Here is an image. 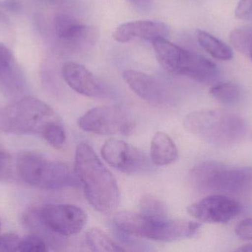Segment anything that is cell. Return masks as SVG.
<instances>
[{
  "label": "cell",
  "mask_w": 252,
  "mask_h": 252,
  "mask_svg": "<svg viewBox=\"0 0 252 252\" xmlns=\"http://www.w3.org/2000/svg\"><path fill=\"white\" fill-rule=\"evenodd\" d=\"M74 171L89 204L96 211L109 214L117 210L121 202L118 183L86 142H81L77 146Z\"/></svg>",
  "instance_id": "obj_1"
},
{
  "label": "cell",
  "mask_w": 252,
  "mask_h": 252,
  "mask_svg": "<svg viewBox=\"0 0 252 252\" xmlns=\"http://www.w3.org/2000/svg\"><path fill=\"white\" fill-rule=\"evenodd\" d=\"M13 173L12 158L10 153L0 144V181H7Z\"/></svg>",
  "instance_id": "obj_25"
},
{
  "label": "cell",
  "mask_w": 252,
  "mask_h": 252,
  "mask_svg": "<svg viewBox=\"0 0 252 252\" xmlns=\"http://www.w3.org/2000/svg\"><path fill=\"white\" fill-rule=\"evenodd\" d=\"M229 40L238 52L248 56L252 46V28L243 27L233 30L229 35Z\"/></svg>",
  "instance_id": "obj_21"
},
{
  "label": "cell",
  "mask_w": 252,
  "mask_h": 252,
  "mask_svg": "<svg viewBox=\"0 0 252 252\" xmlns=\"http://www.w3.org/2000/svg\"><path fill=\"white\" fill-rule=\"evenodd\" d=\"M41 137L53 147L61 149L66 142V133L62 121L49 125L43 132Z\"/></svg>",
  "instance_id": "obj_23"
},
{
  "label": "cell",
  "mask_w": 252,
  "mask_h": 252,
  "mask_svg": "<svg viewBox=\"0 0 252 252\" xmlns=\"http://www.w3.org/2000/svg\"><path fill=\"white\" fill-rule=\"evenodd\" d=\"M87 244L93 252H118L125 250L112 241L103 231L99 229H91L86 235Z\"/></svg>",
  "instance_id": "obj_19"
},
{
  "label": "cell",
  "mask_w": 252,
  "mask_h": 252,
  "mask_svg": "<svg viewBox=\"0 0 252 252\" xmlns=\"http://www.w3.org/2000/svg\"><path fill=\"white\" fill-rule=\"evenodd\" d=\"M196 37L200 46L215 59L229 61L233 58V52L230 47L213 34L198 30Z\"/></svg>",
  "instance_id": "obj_18"
},
{
  "label": "cell",
  "mask_w": 252,
  "mask_h": 252,
  "mask_svg": "<svg viewBox=\"0 0 252 252\" xmlns=\"http://www.w3.org/2000/svg\"><path fill=\"white\" fill-rule=\"evenodd\" d=\"M235 234L243 241L252 240V217L241 220L235 228Z\"/></svg>",
  "instance_id": "obj_27"
},
{
  "label": "cell",
  "mask_w": 252,
  "mask_h": 252,
  "mask_svg": "<svg viewBox=\"0 0 252 252\" xmlns=\"http://www.w3.org/2000/svg\"><path fill=\"white\" fill-rule=\"evenodd\" d=\"M210 93L218 102L227 105L239 102L242 94L240 86L232 82L218 83L210 88Z\"/></svg>",
  "instance_id": "obj_20"
},
{
  "label": "cell",
  "mask_w": 252,
  "mask_h": 252,
  "mask_svg": "<svg viewBox=\"0 0 252 252\" xmlns=\"http://www.w3.org/2000/svg\"><path fill=\"white\" fill-rule=\"evenodd\" d=\"M16 170L24 182L39 189L56 190L80 185L75 171L68 164L51 161L36 152L19 154Z\"/></svg>",
  "instance_id": "obj_6"
},
{
  "label": "cell",
  "mask_w": 252,
  "mask_h": 252,
  "mask_svg": "<svg viewBox=\"0 0 252 252\" xmlns=\"http://www.w3.org/2000/svg\"><path fill=\"white\" fill-rule=\"evenodd\" d=\"M123 76L132 91L143 100L160 105L173 103V92L155 77L133 70L124 71Z\"/></svg>",
  "instance_id": "obj_12"
},
{
  "label": "cell",
  "mask_w": 252,
  "mask_h": 252,
  "mask_svg": "<svg viewBox=\"0 0 252 252\" xmlns=\"http://www.w3.org/2000/svg\"><path fill=\"white\" fill-rule=\"evenodd\" d=\"M189 179L196 190L204 193H241L252 188V167L204 161L192 167Z\"/></svg>",
  "instance_id": "obj_4"
},
{
  "label": "cell",
  "mask_w": 252,
  "mask_h": 252,
  "mask_svg": "<svg viewBox=\"0 0 252 252\" xmlns=\"http://www.w3.org/2000/svg\"><path fill=\"white\" fill-rule=\"evenodd\" d=\"M235 14L240 19L252 18V0H241L235 10Z\"/></svg>",
  "instance_id": "obj_28"
},
{
  "label": "cell",
  "mask_w": 252,
  "mask_h": 252,
  "mask_svg": "<svg viewBox=\"0 0 252 252\" xmlns=\"http://www.w3.org/2000/svg\"><path fill=\"white\" fill-rule=\"evenodd\" d=\"M26 88L25 79L11 50L0 43V90L7 97H20Z\"/></svg>",
  "instance_id": "obj_14"
},
{
  "label": "cell",
  "mask_w": 252,
  "mask_h": 252,
  "mask_svg": "<svg viewBox=\"0 0 252 252\" xmlns=\"http://www.w3.org/2000/svg\"><path fill=\"white\" fill-rule=\"evenodd\" d=\"M242 210L238 201L223 194H213L189 206L188 213L202 223H226L239 216Z\"/></svg>",
  "instance_id": "obj_10"
},
{
  "label": "cell",
  "mask_w": 252,
  "mask_h": 252,
  "mask_svg": "<svg viewBox=\"0 0 252 252\" xmlns=\"http://www.w3.org/2000/svg\"><path fill=\"white\" fill-rule=\"evenodd\" d=\"M104 161L126 174H136L148 170L146 155L137 148L118 139H109L101 149Z\"/></svg>",
  "instance_id": "obj_11"
},
{
  "label": "cell",
  "mask_w": 252,
  "mask_h": 252,
  "mask_svg": "<svg viewBox=\"0 0 252 252\" xmlns=\"http://www.w3.org/2000/svg\"><path fill=\"white\" fill-rule=\"evenodd\" d=\"M114 226L121 233L155 241L172 242L192 238L201 228L200 222L151 217L131 212L116 213Z\"/></svg>",
  "instance_id": "obj_3"
},
{
  "label": "cell",
  "mask_w": 252,
  "mask_h": 252,
  "mask_svg": "<svg viewBox=\"0 0 252 252\" xmlns=\"http://www.w3.org/2000/svg\"><path fill=\"white\" fill-rule=\"evenodd\" d=\"M248 56H249V57L250 58V59H251V60L252 62V46L251 49H250V53H249Z\"/></svg>",
  "instance_id": "obj_31"
},
{
  "label": "cell",
  "mask_w": 252,
  "mask_h": 252,
  "mask_svg": "<svg viewBox=\"0 0 252 252\" xmlns=\"http://www.w3.org/2000/svg\"><path fill=\"white\" fill-rule=\"evenodd\" d=\"M158 63L167 72L185 75L198 82L210 84L219 77L216 64L207 58L185 50L167 38H158L152 41Z\"/></svg>",
  "instance_id": "obj_7"
},
{
  "label": "cell",
  "mask_w": 252,
  "mask_h": 252,
  "mask_svg": "<svg viewBox=\"0 0 252 252\" xmlns=\"http://www.w3.org/2000/svg\"><path fill=\"white\" fill-rule=\"evenodd\" d=\"M184 126L187 131L200 140L222 148L238 144L248 130L244 118L222 109L190 112L185 117Z\"/></svg>",
  "instance_id": "obj_2"
},
{
  "label": "cell",
  "mask_w": 252,
  "mask_h": 252,
  "mask_svg": "<svg viewBox=\"0 0 252 252\" xmlns=\"http://www.w3.org/2000/svg\"><path fill=\"white\" fill-rule=\"evenodd\" d=\"M54 28L58 38L72 47L90 42L93 35L90 27L66 14H59L55 18Z\"/></svg>",
  "instance_id": "obj_16"
},
{
  "label": "cell",
  "mask_w": 252,
  "mask_h": 252,
  "mask_svg": "<svg viewBox=\"0 0 252 252\" xmlns=\"http://www.w3.org/2000/svg\"><path fill=\"white\" fill-rule=\"evenodd\" d=\"M128 1L133 5L137 6V7H144V6L148 5L151 0H128Z\"/></svg>",
  "instance_id": "obj_29"
},
{
  "label": "cell",
  "mask_w": 252,
  "mask_h": 252,
  "mask_svg": "<svg viewBox=\"0 0 252 252\" xmlns=\"http://www.w3.org/2000/svg\"><path fill=\"white\" fill-rule=\"evenodd\" d=\"M169 28L158 21L138 20L126 22L116 28L113 37L118 42L125 43L136 38L153 41L158 38H167Z\"/></svg>",
  "instance_id": "obj_15"
},
{
  "label": "cell",
  "mask_w": 252,
  "mask_h": 252,
  "mask_svg": "<svg viewBox=\"0 0 252 252\" xmlns=\"http://www.w3.org/2000/svg\"><path fill=\"white\" fill-rule=\"evenodd\" d=\"M21 238L12 233L0 234V252H18Z\"/></svg>",
  "instance_id": "obj_26"
},
{
  "label": "cell",
  "mask_w": 252,
  "mask_h": 252,
  "mask_svg": "<svg viewBox=\"0 0 252 252\" xmlns=\"http://www.w3.org/2000/svg\"><path fill=\"white\" fill-rule=\"evenodd\" d=\"M0 229H1V222H0Z\"/></svg>",
  "instance_id": "obj_32"
},
{
  "label": "cell",
  "mask_w": 252,
  "mask_h": 252,
  "mask_svg": "<svg viewBox=\"0 0 252 252\" xmlns=\"http://www.w3.org/2000/svg\"><path fill=\"white\" fill-rule=\"evenodd\" d=\"M179 157L176 144L164 132L154 135L151 144V158L157 166H167L175 162Z\"/></svg>",
  "instance_id": "obj_17"
},
{
  "label": "cell",
  "mask_w": 252,
  "mask_h": 252,
  "mask_svg": "<svg viewBox=\"0 0 252 252\" xmlns=\"http://www.w3.org/2000/svg\"><path fill=\"white\" fill-rule=\"evenodd\" d=\"M78 124L84 131L100 136H127L135 125L130 114L117 106L93 108L78 119Z\"/></svg>",
  "instance_id": "obj_9"
},
{
  "label": "cell",
  "mask_w": 252,
  "mask_h": 252,
  "mask_svg": "<svg viewBox=\"0 0 252 252\" xmlns=\"http://www.w3.org/2000/svg\"><path fill=\"white\" fill-rule=\"evenodd\" d=\"M141 213L151 217H168L166 204L153 195H147L142 197L139 202Z\"/></svg>",
  "instance_id": "obj_22"
},
{
  "label": "cell",
  "mask_w": 252,
  "mask_h": 252,
  "mask_svg": "<svg viewBox=\"0 0 252 252\" xmlns=\"http://www.w3.org/2000/svg\"><path fill=\"white\" fill-rule=\"evenodd\" d=\"M87 215L82 209L71 204H50L38 210H31L24 220L34 234L72 236L80 233L87 223Z\"/></svg>",
  "instance_id": "obj_8"
},
{
  "label": "cell",
  "mask_w": 252,
  "mask_h": 252,
  "mask_svg": "<svg viewBox=\"0 0 252 252\" xmlns=\"http://www.w3.org/2000/svg\"><path fill=\"white\" fill-rule=\"evenodd\" d=\"M48 251L47 242L39 235L32 234L21 238L19 251L21 252H45Z\"/></svg>",
  "instance_id": "obj_24"
},
{
  "label": "cell",
  "mask_w": 252,
  "mask_h": 252,
  "mask_svg": "<svg viewBox=\"0 0 252 252\" xmlns=\"http://www.w3.org/2000/svg\"><path fill=\"white\" fill-rule=\"evenodd\" d=\"M61 121L53 108L31 96H24L0 110V130L4 133L41 136L49 125Z\"/></svg>",
  "instance_id": "obj_5"
},
{
  "label": "cell",
  "mask_w": 252,
  "mask_h": 252,
  "mask_svg": "<svg viewBox=\"0 0 252 252\" xmlns=\"http://www.w3.org/2000/svg\"><path fill=\"white\" fill-rule=\"evenodd\" d=\"M236 252H252V244H247V245L243 246L239 249L236 250Z\"/></svg>",
  "instance_id": "obj_30"
},
{
  "label": "cell",
  "mask_w": 252,
  "mask_h": 252,
  "mask_svg": "<svg viewBox=\"0 0 252 252\" xmlns=\"http://www.w3.org/2000/svg\"><path fill=\"white\" fill-rule=\"evenodd\" d=\"M62 72L66 84L83 96L100 99L110 96L107 86L80 64L66 62L62 67Z\"/></svg>",
  "instance_id": "obj_13"
}]
</instances>
